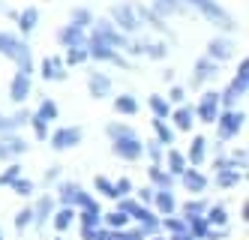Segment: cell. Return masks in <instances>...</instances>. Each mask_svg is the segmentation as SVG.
Wrapping results in <instances>:
<instances>
[{
  "label": "cell",
  "instance_id": "37",
  "mask_svg": "<svg viewBox=\"0 0 249 240\" xmlns=\"http://www.w3.org/2000/svg\"><path fill=\"white\" fill-rule=\"evenodd\" d=\"M75 222H78V228H99L102 213L99 210H75Z\"/></svg>",
  "mask_w": 249,
  "mask_h": 240
},
{
  "label": "cell",
  "instance_id": "17",
  "mask_svg": "<svg viewBox=\"0 0 249 240\" xmlns=\"http://www.w3.org/2000/svg\"><path fill=\"white\" fill-rule=\"evenodd\" d=\"M39 78L42 81H66V66L60 60V54H48V57H42Z\"/></svg>",
  "mask_w": 249,
  "mask_h": 240
},
{
  "label": "cell",
  "instance_id": "33",
  "mask_svg": "<svg viewBox=\"0 0 249 240\" xmlns=\"http://www.w3.org/2000/svg\"><path fill=\"white\" fill-rule=\"evenodd\" d=\"M69 24H75V27H81V30H90L93 12L87 9V6H72V9H69Z\"/></svg>",
  "mask_w": 249,
  "mask_h": 240
},
{
  "label": "cell",
  "instance_id": "18",
  "mask_svg": "<svg viewBox=\"0 0 249 240\" xmlns=\"http://www.w3.org/2000/svg\"><path fill=\"white\" fill-rule=\"evenodd\" d=\"M57 42H60V48H81V45H87V30H81V27H75V24H63V27H57Z\"/></svg>",
  "mask_w": 249,
  "mask_h": 240
},
{
  "label": "cell",
  "instance_id": "34",
  "mask_svg": "<svg viewBox=\"0 0 249 240\" xmlns=\"http://www.w3.org/2000/svg\"><path fill=\"white\" fill-rule=\"evenodd\" d=\"M240 180H243L240 168H222V171H216V186L219 189H234Z\"/></svg>",
  "mask_w": 249,
  "mask_h": 240
},
{
  "label": "cell",
  "instance_id": "29",
  "mask_svg": "<svg viewBox=\"0 0 249 240\" xmlns=\"http://www.w3.org/2000/svg\"><path fill=\"white\" fill-rule=\"evenodd\" d=\"M33 114H36V117H42L45 123H51V120H60V108H57V102L51 99V96H42Z\"/></svg>",
  "mask_w": 249,
  "mask_h": 240
},
{
  "label": "cell",
  "instance_id": "39",
  "mask_svg": "<svg viewBox=\"0 0 249 240\" xmlns=\"http://www.w3.org/2000/svg\"><path fill=\"white\" fill-rule=\"evenodd\" d=\"M102 225L111 228V231H120V228H129V216L123 210H111L108 216H102Z\"/></svg>",
  "mask_w": 249,
  "mask_h": 240
},
{
  "label": "cell",
  "instance_id": "31",
  "mask_svg": "<svg viewBox=\"0 0 249 240\" xmlns=\"http://www.w3.org/2000/svg\"><path fill=\"white\" fill-rule=\"evenodd\" d=\"M72 222H75V207H57L54 216H51V225H54L60 234L69 231V225H72Z\"/></svg>",
  "mask_w": 249,
  "mask_h": 240
},
{
  "label": "cell",
  "instance_id": "32",
  "mask_svg": "<svg viewBox=\"0 0 249 240\" xmlns=\"http://www.w3.org/2000/svg\"><path fill=\"white\" fill-rule=\"evenodd\" d=\"M207 207H210L207 198H192V201H183V204H180V216L189 222V219H195V216H204Z\"/></svg>",
  "mask_w": 249,
  "mask_h": 240
},
{
  "label": "cell",
  "instance_id": "53",
  "mask_svg": "<svg viewBox=\"0 0 249 240\" xmlns=\"http://www.w3.org/2000/svg\"><path fill=\"white\" fill-rule=\"evenodd\" d=\"M96 231L99 228H81V240H96Z\"/></svg>",
  "mask_w": 249,
  "mask_h": 240
},
{
  "label": "cell",
  "instance_id": "3",
  "mask_svg": "<svg viewBox=\"0 0 249 240\" xmlns=\"http://www.w3.org/2000/svg\"><path fill=\"white\" fill-rule=\"evenodd\" d=\"M105 18L126 36H138L141 30H144V24H141V18H138V12L132 6V0H117V3H111L108 12H105Z\"/></svg>",
  "mask_w": 249,
  "mask_h": 240
},
{
  "label": "cell",
  "instance_id": "54",
  "mask_svg": "<svg viewBox=\"0 0 249 240\" xmlns=\"http://www.w3.org/2000/svg\"><path fill=\"white\" fill-rule=\"evenodd\" d=\"M147 240H168V237H159V234H153V237H147Z\"/></svg>",
  "mask_w": 249,
  "mask_h": 240
},
{
  "label": "cell",
  "instance_id": "52",
  "mask_svg": "<svg viewBox=\"0 0 249 240\" xmlns=\"http://www.w3.org/2000/svg\"><path fill=\"white\" fill-rule=\"evenodd\" d=\"M60 177V165H48V171H45V183H54Z\"/></svg>",
  "mask_w": 249,
  "mask_h": 240
},
{
  "label": "cell",
  "instance_id": "1",
  "mask_svg": "<svg viewBox=\"0 0 249 240\" xmlns=\"http://www.w3.org/2000/svg\"><path fill=\"white\" fill-rule=\"evenodd\" d=\"M0 57H6L24 75H33V51H30L27 39H21L18 33L0 30Z\"/></svg>",
  "mask_w": 249,
  "mask_h": 240
},
{
  "label": "cell",
  "instance_id": "16",
  "mask_svg": "<svg viewBox=\"0 0 249 240\" xmlns=\"http://www.w3.org/2000/svg\"><path fill=\"white\" fill-rule=\"evenodd\" d=\"M177 180H180L183 192H192V195H204V189L210 186L207 174H204L201 168H192V165H189V168H186V171H183L180 177H177Z\"/></svg>",
  "mask_w": 249,
  "mask_h": 240
},
{
  "label": "cell",
  "instance_id": "13",
  "mask_svg": "<svg viewBox=\"0 0 249 240\" xmlns=\"http://www.w3.org/2000/svg\"><path fill=\"white\" fill-rule=\"evenodd\" d=\"M54 210H57V201H54V195H51V192H45V195L36 198V204H33V225H36V231H42L51 222Z\"/></svg>",
  "mask_w": 249,
  "mask_h": 240
},
{
  "label": "cell",
  "instance_id": "40",
  "mask_svg": "<svg viewBox=\"0 0 249 240\" xmlns=\"http://www.w3.org/2000/svg\"><path fill=\"white\" fill-rule=\"evenodd\" d=\"M150 126H153V132H156V141H159V144H171V141H174V129H171L165 120L153 117V120H150Z\"/></svg>",
  "mask_w": 249,
  "mask_h": 240
},
{
  "label": "cell",
  "instance_id": "42",
  "mask_svg": "<svg viewBox=\"0 0 249 240\" xmlns=\"http://www.w3.org/2000/svg\"><path fill=\"white\" fill-rule=\"evenodd\" d=\"M159 228H165V231H171V234H186V231H189L183 216H162V219H159Z\"/></svg>",
  "mask_w": 249,
  "mask_h": 240
},
{
  "label": "cell",
  "instance_id": "55",
  "mask_svg": "<svg viewBox=\"0 0 249 240\" xmlns=\"http://www.w3.org/2000/svg\"><path fill=\"white\" fill-rule=\"evenodd\" d=\"M0 240H3V228H0Z\"/></svg>",
  "mask_w": 249,
  "mask_h": 240
},
{
  "label": "cell",
  "instance_id": "2",
  "mask_svg": "<svg viewBox=\"0 0 249 240\" xmlns=\"http://www.w3.org/2000/svg\"><path fill=\"white\" fill-rule=\"evenodd\" d=\"M183 3H186L189 9H195L198 15H204V21L213 24L216 30H222V33H237V30H240L237 18L231 15L222 3H216V0H183Z\"/></svg>",
  "mask_w": 249,
  "mask_h": 240
},
{
  "label": "cell",
  "instance_id": "41",
  "mask_svg": "<svg viewBox=\"0 0 249 240\" xmlns=\"http://www.w3.org/2000/svg\"><path fill=\"white\" fill-rule=\"evenodd\" d=\"M93 186H96V192H99V195L111 198V201H117V198H120V195H117V189H114V180H108L105 174H96V177H93Z\"/></svg>",
  "mask_w": 249,
  "mask_h": 240
},
{
  "label": "cell",
  "instance_id": "20",
  "mask_svg": "<svg viewBox=\"0 0 249 240\" xmlns=\"http://www.w3.org/2000/svg\"><path fill=\"white\" fill-rule=\"evenodd\" d=\"M153 213L156 216H174L177 213V198H174V189H156L153 192Z\"/></svg>",
  "mask_w": 249,
  "mask_h": 240
},
{
  "label": "cell",
  "instance_id": "14",
  "mask_svg": "<svg viewBox=\"0 0 249 240\" xmlns=\"http://www.w3.org/2000/svg\"><path fill=\"white\" fill-rule=\"evenodd\" d=\"M219 75V63H213L210 57H201L195 60V66H192V78H189V84L195 87V90H201L204 87V81H210V78H216Z\"/></svg>",
  "mask_w": 249,
  "mask_h": 240
},
{
  "label": "cell",
  "instance_id": "38",
  "mask_svg": "<svg viewBox=\"0 0 249 240\" xmlns=\"http://www.w3.org/2000/svg\"><path fill=\"white\" fill-rule=\"evenodd\" d=\"M105 135L108 138H123V135H138V132H135V126L123 123V120H108L105 123Z\"/></svg>",
  "mask_w": 249,
  "mask_h": 240
},
{
  "label": "cell",
  "instance_id": "22",
  "mask_svg": "<svg viewBox=\"0 0 249 240\" xmlns=\"http://www.w3.org/2000/svg\"><path fill=\"white\" fill-rule=\"evenodd\" d=\"M207 150H210V141L204 135H195L189 141V153H186V162L192 165V168H201L204 159H207Z\"/></svg>",
  "mask_w": 249,
  "mask_h": 240
},
{
  "label": "cell",
  "instance_id": "44",
  "mask_svg": "<svg viewBox=\"0 0 249 240\" xmlns=\"http://www.w3.org/2000/svg\"><path fill=\"white\" fill-rule=\"evenodd\" d=\"M9 189H12V195H18V198H30L33 192H36V183L27 180V177H18L15 183H9Z\"/></svg>",
  "mask_w": 249,
  "mask_h": 240
},
{
  "label": "cell",
  "instance_id": "10",
  "mask_svg": "<svg viewBox=\"0 0 249 240\" xmlns=\"http://www.w3.org/2000/svg\"><path fill=\"white\" fill-rule=\"evenodd\" d=\"M27 150H30V144L21 135H15V132L0 135V162H18V156H24Z\"/></svg>",
  "mask_w": 249,
  "mask_h": 240
},
{
  "label": "cell",
  "instance_id": "36",
  "mask_svg": "<svg viewBox=\"0 0 249 240\" xmlns=\"http://www.w3.org/2000/svg\"><path fill=\"white\" fill-rule=\"evenodd\" d=\"M147 108L153 111V117H159V120H168V114H171V102L165 99V96H147Z\"/></svg>",
  "mask_w": 249,
  "mask_h": 240
},
{
  "label": "cell",
  "instance_id": "11",
  "mask_svg": "<svg viewBox=\"0 0 249 240\" xmlns=\"http://www.w3.org/2000/svg\"><path fill=\"white\" fill-rule=\"evenodd\" d=\"M192 111H195V117H198L201 123H216V117H219V93L216 90H204L198 105H195Z\"/></svg>",
  "mask_w": 249,
  "mask_h": 240
},
{
  "label": "cell",
  "instance_id": "46",
  "mask_svg": "<svg viewBox=\"0 0 249 240\" xmlns=\"http://www.w3.org/2000/svg\"><path fill=\"white\" fill-rule=\"evenodd\" d=\"M21 177V162H6V168L0 171V186H9Z\"/></svg>",
  "mask_w": 249,
  "mask_h": 240
},
{
  "label": "cell",
  "instance_id": "35",
  "mask_svg": "<svg viewBox=\"0 0 249 240\" xmlns=\"http://www.w3.org/2000/svg\"><path fill=\"white\" fill-rule=\"evenodd\" d=\"M168 54H171V48H168L165 39H150V42H144V57H150V60H165Z\"/></svg>",
  "mask_w": 249,
  "mask_h": 240
},
{
  "label": "cell",
  "instance_id": "7",
  "mask_svg": "<svg viewBox=\"0 0 249 240\" xmlns=\"http://www.w3.org/2000/svg\"><path fill=\"white\" fill-rule=\"evenodd\" d=\"M243 120H246V114L243 111H219V117H216V135H219V141H231V138H237L240 135V129H243Z\"/></svg>",
  "mask_w": 249,
  "mask_h": 240
},
{
  "label": "cell",
  "instance_id": "45",
  "mask_svg": "<svg viewBox=\"0 0 249 240\" xmlns=\"http://www.w3.org/2000/svg\"><path fill=\"white\" fill-rule=\"evenodd\" d=\"M12 225H15V231H18V234H24V231L33 225V207H21L18 213H15Z\"/></svg>",
  "mask_w": 249,
  "mask_h": 240
},
{
  "label": "cell",
  "instance_id": "43",
  "mask_svg": "<svg viewBox=\"0 0 249 240\" xmlns=\"http://www.w3.org/2000/svg\"><path fill=\"white\" fill-rule=\"evenodd\" d=\"M90 60V54H87V45L81 48H66V57H63V66H81Z\"/></svg>",
  "mask_w": 249,
  "mask_h": 240
},
{
  "label": "cell",
  "instance_id": "26",
  "mask_svg": "<svg viewBox=\"0 0 249 240\" xmlns=\"http://www.w3.org/2000/svg\"><path fill=\"white\" fill-rule=\"evenodd\" d=\"M165 165H162V168L171 174V177H180L186 168H189V162H186V153H180V150H177V147H171V150L165 153V159H162Z\"/></svg>",
  "mask_w": 249,
  "mask_h": 240
},
{
  "label": "cell",
  "instance_id": "5",
  "mask_svg": "<svg viewBox=\"0 0 249 240\" xmlns=\"http://www.w3.org/2000/svg\"><path fill=\"white\" fill-rule=\"evenodd\" d=\"M111 153L123 162H138L144 156V141L138 135H123V138H111Z\"/></svg>",
  "mask_w": 249,
  "mask_h": 240
},
{
  "label": "cell",
  "instance_id": "9",
  "mask_svg": "<svg viewBox=\"0 0 249 240\" xmlns=\"http://www.w3.org/2000/svg\"><path fill=\"white\" fill-rule=\"evenodd\" d=\"M132 6H135V12H138V18H141V24H144V27H153L159 36H162V39H177L174 30L165 24V18H159L147 3H138V0H132Z\"/></svg>",
  "mask_w": 249,
  "mask_h": 240
},
{
  "label": "cell",
  "instance_id": "56",
  "mask_svg": "<svg viewBox=\"0 0 249 240\" xmlns=\"http://www.w3.org/2000/svg\"><path fill=\"white\" fill-rule=\"evenodd\" d=\"M54 240H63V237H54Z\"/></svg>",
  "mask_w": 249,
  "mask_h": 240
},
{
  "label": "cell",
  "instance_id": "50",
  "mask_svg": "<svg viewBox=\"0 0 249 240\" xmlns=\"http://www.w3.org/2000/svg\"><path fill=\"white\" fill-rule=\"evenodd\" d=\"M114 189H117V195H120V198L135 192V186H132V180H129V177H120V180H114Z\"/></svg>",
  "mask_w": 249,
  "mask_h": 240
},
{
  "label": "cell",
  "instance_id": "49",
  "mask_svg": "<svg viewBox=\"0 0 249 240\" xmlns=\"http://www.w3.org/2000/svg\"><path fill=\"white\" fill-rule=\"evenodd\" d=\"M153 192H156L153 186H141V189H135V195H132V198L138 201V204H144V207H150V204H153Z\"/></svg>",
  "mask_w": 249,
  "mask_h": 240
},
{
  "label": "cell",
  "instance_id": "19",
  "mask_svg": "<svg viewBox=\"0 0 249 240\" xmlns=\"http://www.w3.org/2000/svg\"><path fill=\"white\" fill-rule=\"evenodd\" d=\"M150 9H153L159 18H183V15L192 12L183 0H150Z\"/></svg>",
  "mask_w": 249,
  "mask_h": 240
},
{
  "label": "cell",
  "instance_id": "6",
  "mask_svg": "<svg viewBox=\"0 0 249 240\" xmlns=\"http://www.w3.org/2000/svg\"><path fill=\"white\" fill-rule=\"evenodd\" d=\"M234 54H237V45H234V39H228V33L213 36V39L204 45V57H210L213 63H228Z\"/></svg>",
  "mask_w": 249,
  "mask_h": 240
},
{
  "label": "cell",
  "instance_id": "12",
  "mask_svg": "<svg viewBox=\"0 0 249 240\" xmlns=\"http://www.w3.org/2000/svg\"><path fill=\"white\" fill-rule=\"evenodd\" d=\"M84 84H87L90 99H108L111 96V78L105 75V72H99V69H87Z\"/></svg>",
  "mask_w": 249,
  "mask_h": 240
},
{
  "label": "cell",
  "instance_id": "24",
  "mask_svg": "<svg viewBox=\"0 0 249 240\" xmlns=\"http://www.w3.org/2000/svg\"><path fill=\"white\" fill-rule=\"evenodd\" d=\"M33 111H27V108H18L15 114H0V135H6V132H18V126H24L30 120Z\"/></svg>",
  "mask_w": 249,
  "mask_h": 240
},
{
  "label": "cell",
  "instance_id": "48",
  "mask_svg": "<svg viewBox=\"0 0 249 240\" xmlns=\"http://www.w3.org/2000/svg\"><path fill=\"white\" fill-rule=\"evenodd\" d=\"M30 129H33V132H36V138L39 141H48V132H51V129H48V123L42 120V117H36V114H30Z\"/></svg>",
  "mask_w": 249,
  "mask_h": 240
},
{
  "label": "cell",
  "instance_id": "51",
  "mask_svg": "<svg viewBox=\"0 0 249 240\" xmlns=\"http://www.w3.org/2000/svg\"><path fill=\"white\" fill-rule=\"evenodd\" d=\"M168 99H171V102H177V105H183V102H186V87L174 84V87L168 90Z\"/></svg>",
  "mask_w": 249,
  "mask_h": 240
},
{
  "label": "cell",
  "instance_id": "28",
  "mask_svg": "<svg viewBox=\"0 0 249 240\" xmlns=\"http://www.w3.org/2000/svg\"><path fill=\"white\" fill-rule=\"evenodd\" d=\"M147 180H150L153 189H174V183H177V177H171L162 165H150V168H147Z\"/></svg>",
  "mask_w": 249,
  "mask_h": 240
},
{
  "label": "cell",
  "instance_id": "15",
  "mask_svg": "<svg viewBox=\"0 0 249 240\" xmlns=\"http://www.w3.org/2000/svg\"><path fill=\"white\" fill-rule=\"evenodd\" d=\"M30 90H33V78L24 75V72H12V78H9V102L12 105H24L27 96H30Z\"/></svg>",
  "mask_w": 249,
  "mask_h": 240
},
{
  "label": "cell",
  "instance_id": "25",
  "mask_svg": "<svg viewBox=\"0 0 249 240\" xmlns=\"http://www.w3.org/2000/svg\"><path fill=\"white\" fill-rule=\"evenodd\" d=\"M246 87H249V63H246V60H240L237 75L228 81V87H225V90H228V93H234L237 99H243V96H246Z\"/></svg>",
  "mask_w": 249,
  "mask_h": 240
},
{
  "label": "cell",
  "instance_id": "8",
  "mask_svg": "<svg viewBox=\"0 0 249 240\" xmlns=\"http://www.w3.org/2000/svg\"><path fill=\"white\" fill-rule=\"evenodd\" d=\"M87 54H90V60H99V63H111V66H120V69H132V63L123 57L120 51L102 45L96 39H87Z\"/></svg>",
  "mask_w": 249,
  "mask_h": 240
},
{
  "label": "cell",
  "instance_id": "23",
  "mask_svg": "<svg viewBox=\"0 0 249 240\" xmlns=\"http://www.w3.org/2000/svg\"><path fill=\"white\" fill-rule=\"evenodd\" d=\"M15 24H18V36H21V39H27V36L36 30V24H39V9L36 6H24L18 12V18H15Z\"/></svg>",
  "mask_w": 249,
  "mask_h": 240
},
{
  "label": "cell",
  "instance_id": "47",
  "mask_svg": "<svg viewBox=\"0 0 249 240\" xmlns=\"http://www.w3.org/2000/svg\"><path fill=\"white\" fill-rule=\"evenodd\" d=\"M144 153L150 156V165H162V159H165V150H162V144H159L156 138L144 141Z\"/></svg>",
  "mask_w": 249,
  "mask_h": 240
},
{
  "label": "cell",
  "instance_id": "4",
  "mask_svg": "<svg viewBox=\"0 0 249 240\" xmlns=\"http://www.w3.org/2000/svg\"><path fill=\"white\" fill-rule=\"evenodd\" d=\"M48 141H51V150H72L84 141V126H57L54 132H48Z\"/></svg>",
  "mask_w": 249,
  "mask_h": 240
},
{
  "label": "cell",
  "instance_id": "30",
  "mask_svg": "<svg viewBox=\"0 0 249 240\" xmlns=\"http://www.w3.org/2000/svg\"><path fill=\"white\" fill-rule=\"evenodd\" d=\"M204 222H207L210 228H228V210H225L222 204L207 207V210H204Z\"/></svg>",
  "mask_w": 249,
  "mask_h": 240
},
{
  "label": "cell",
  "instance_id": "21",
  "mask_svg": "<svg viewBox=\"0 0 249 240\" xmlns=\"http://www.w3.org/2000/svg\"><path fill=\"white\" fill-rule=\"evenodd\" d=\"M168 120H171V126L177 129V132H192V126H195V111L183 102L180 108H171Z\"/></svg>",
  "mask_w": 249,
  "mask_h": 240
},
{
  "label": "cell",
  "instance_id": "27",
  "mask_svg": "<svg viewBox=\"0 0 249 240\" xmlns=\"http://www.w3.org/2000/svg\"><path fill=\"white\" fill-rule=\"evenodd\" d=\"M111 108H114V114H120V117H135L141 105H138V99L132 93H120V96L111 99Z\"/></svg>",
  "mask_w": 249,
  "mask_h": 240
}]
</instances>
